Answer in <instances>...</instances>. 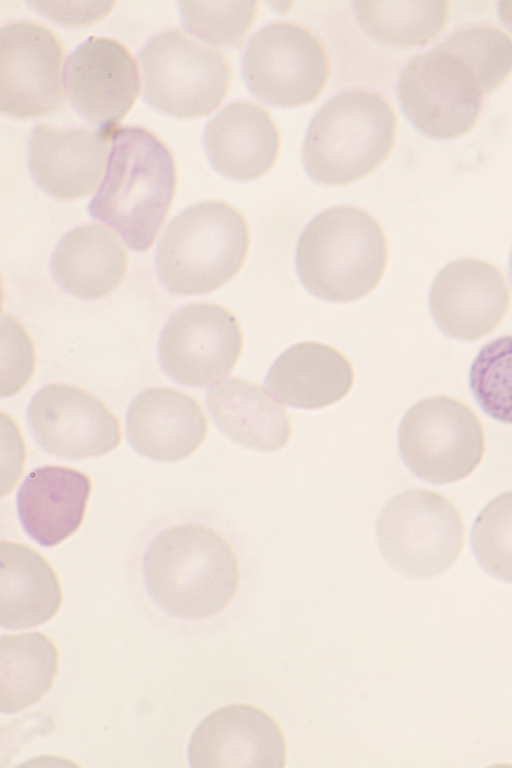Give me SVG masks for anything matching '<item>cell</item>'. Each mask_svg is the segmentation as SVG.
Wrapping results in <instances>:
<instances>
[{"label":"cell","mask_w":512,"mask_h":768,"mask_svg":"<svg viewBox=\"0 0 512 768\" xmlns=\"http://www.w3.org/2000/svg\"><path fill=\"white\" fill-rule=\"evenodd\" d=\"M104 179L88 212L115 228L127 246L144 252L152 246L172 204L176 166L170 149L140 126L112 130Z\"/></svg>","instance_id":"cell-1"},{"label":"cell","mask_w":512,"mask_h":768,"mask_svg":"<svg viewBox=\"0 0 512 768\" xmlns=\"http://www.w3.org/2000/svg\"><path fill=\"white\" fill-rule=\"evenodd\" d=\"M144 581L154 602L173 616L203 619L216 615L239 586L237 558L214 530L196 524L160 533L143 560Z\"/></svg>","instance_id":"cell-2"},{"label":"cell","mask_w":512,"mask_h":768,"mask_svg":"<svg viewBox=\"0 0 512 768\" xmlns=\"http://www.w3.org/2000/svg\"><path fill=\"white\" fill-rule=\"evenodd\" d=\"M388 259L385 234L367 211L330 207L302 230L295 252L298 278L313 296L332 303L358 300L379 284Z\"/></svg>","instance_id":"cell-3"},{"label":"cell","mask_w":512,"mask_h":768,"mask_svg":"<svg viewBox=\"0 0 512 768\" xmlns=\"http://www.w3.org/2000/svg\"><path fill=\"white\" fill-rule=\"evenodd\" d=\"M245 217L217 200L183 209L157 243L158 278L173 294L202 295L220 288L242 268L249 251Z\"/></svg>","instance_id":"cell-4"},{"label":"cell","mask_w":512,"mask_h":768,"mask_svg":"<svg viewBox=\"0 0 512 768\" xmlns=\"http://www.w3.org/2000/svg\"><path fill=\"white\" fill-rule=\"evenodd\" d=\"M397 119L379 93L352 89L326 101L312 118L303 143L308 176L325 185L356 181L391 152Z\"/></svg>","instance_id":"cell-5"},{"label":"cell","mask_w":512,"mask_h":768,"mask_svg":"<svg viewBox=\"0 0 512 768\" xmlns=\"http://www.w3.org/2000/svg\"><path fill=\"white\" fill-rule=\"evenodd\" d=\"M143 100L167 115L198 118L227 94L231 69L222 51L174 28L157 33L139 52Z\"/></svg>","instance_id":"cell-6"},{"label":"cell","mask_w":512,"mask_h":768,"mask_svg":"<svg viewBox=\"0 0 512 768\" xmlns=\"http://www.w3.org/2000/svg\"><path fill=\"white\" fill-rule=\"evenodd\" d=\"M377 539L387 562L401 574L430 578L458 559L464 525L453 504L427 489H410L392 497L377 521Z\"/></svg>","instance_id":"cell-7"},{"label":"cell","mask_w":512,"mask_h":768,"mask_svg":"<svg viewBox=\"0 0 512 768\" xmlns=\"http://www.w3.org/2000/svg\"><path fill=\"white\" fill-rule=\"evenodd\" d=\"M397 437L404 464L431 484L466 478L480 464L485 450L477 414L447 396H431L412 405L399 424Z\"/></svg>","instance_id":"cell-8"},{"label":"cell","mask_w":512,"mask_h":768,"mask_svg":"<svg viewBox=\"0 0 512 768\" xmlns=\"http://www.w3.org/2000/svg\"><path fill=\"white\" fill-rule=\"evenodd\" d=\"M483 88L472 69L438 44L413 57L398 83L401 109L424 135L459 138L477 123Z\"/></svg>","instance_id":"cell-9"},{"label":"cell","mask_w":512,"mask_h":768,"mask_svg":"<svg viewBox=\"0 0 512 768\" xmlns=\"http://www.w3.org/2000/svg\"><path fill=\"white\" fill-rule=\"evenodd\" d=\"M242 75L250 92L277 107L312 102L329 76V61L320 40L302 25L271 22L248 41Z\"/></svg>","instance_id":"cell-10"},{"label":"cell","mask_w":512,"mask_h":768,"mask_svg":"<svg viewBox=\"0 0 512 768\" xmlns=\"http://www.w3.org/2000/svg\"><path fill=\"white\" fill-rule=\"evenodd\" d=\"M242 346L235 315L218 304L195 302L179 308L165 323L158 359L163 372L178 384L205 387L233 370Z\"/></svg>","instance_id":"cell-11"},{"label":"cell","mask_w":512,"mask_h":768,"mask_svg":"<svg viewBox=\"0 0 512 768\" xmlns=\"http://www.w3.org/2000/svg\"><path fill=\"white\" fill-rule=\"evenodd\" d=\"M63 47L48 27L16 21L0 29V108L21 118L43 117L64 108Z\"/></svg>","instance_id":"cell-12"},{"label":"cell","mask_w":512,"mask_h":768,"mask_svg":"<svg viewBox=\"0 0 512 768\" xmlns=\"http://www.w3.org/2000/svg\"><path fill=\"white\" fill-rule=\"evenodd\" d=\"M30 431L45 452L68 459L101 456L121 440L118 418L97 397L67 384L39 389L27 407Z\"/></svg>","instance_id":"cell-13"},{"label":"cell","mask_w":512,"mask_h":768,"mask_svg":"<svg viewBox=\"0 0 512 768\" xmlns=\"http://www.w3.org/2000/svg\"><path fill=\"white\" fill-rule=\"evenodd\" d=\"M64 84L71 106L84 120L113 129L138 97L137 62L122 43L90 36L68 55Z\"/></svg>","instance_id":"cell-14"},{"label":"cell","mask_w":512,"mask_h":768,"mask_svg":"<svg viewBox=\"0 0 512 768\" xmlns=\"http://www.w3.org/2000/svg\"><path fill=\"white\" fill-rule=\"evenodd\" d=\"M509 304L510 289L502 272L476 258L447 264L429 293V308L437 327L449 337L467 341L491 333Z\"/></svg>","instance_id":"cell-15"},{"label":"cell","mask_w":512,"mask_h":768,"mask_svg":"<svg viewBox=\"0 0 512 768\" xmlns=\"http://www.w3.org/2000/svg\"><path fill=\"white\" fill-rule=\"evenodd\" d=\"M188 760L193 768H281L286 760L284 735L274 718L247 704L221 707L194 730Z\"/></svg>","instance_id":"cell-16"},{"label":"cell","mask_w":512,"mask_h":768,"mask_svg":"<svg viewBox=\"0 0 512 768\" xmlns=\"http://www.w3.org/2000/svg\"><path fill=\"white\" fill-rule=\"evenodd\" d=\"M112 130L35 125L28 145V167L35 184L61 200L93 193L103 174Z\"/></svg>","instance_id":"cell-17"},{"label":"cell","mask_w":512,"mask_h":768,"mask_svg":"<svg viewBox=\"0 0 512 768\" xmlns=\"http://www.w3.org/2000/svg\"><path fill=\"white\" fill-rule=\"evenodd\" d=\"M208 423L199 403L170 387L138 394L126 412L127 439L141 456L174 462L192 454L204 441Z\"/></svg>","instance_id":"cell-18"},{"label":"cell","mask_w":512,"mask_h":768,"mask_svg":"<svg viewBox=\"0 0 512 768\" xmlns=\"http://www.w3.org/2000/svg\"><path fill=\"white\" fill-rule=\"evenodd\" d=\"M203 141L212 167L238 181L267 173L280 149V134L270 114L242 99L230 102L207 122Z\"/></svg>","instance_id":"cell-19"},{"label":"cell","mask_w":512,"mask_h":768,"mask_svg":"<svg viewBox=\"0 0 512 768\" xmlns=\"http://www.w3.org/2000/svg\"><path fill=\"white\" fill-rule=\"evenodd\" d=\"M90 493V478L78 470L55 465L35 468L16 495L23 529L41 546L58 545L82 524Z\"/></svg>","instance_id":"cell-20"},{"label":"cell","mask_w":512,"mask_h":768,"mask_svg":"<svg viewBox=\"0 0 512 768\" xmlns=\"http://www.w3.org/2000/svg\"><path fill=\"white\" fill-rule=\"evenodd\" d=\"M354 382L351 362L332 346L316 341L296 343L274 361L264 380L283 403L319 409L344 398Z\"/></svg>","instance_id":"cell-21"},{"label":"cell","mask_w":512,"mask_h":768,"mask_svg":"<svg viewBox=\"0 0 512 768\" xmlns=\"http://www.w3.org/2000/svg\"><path fill=\"white\" fill-rule=\"evenodd\" d=\"M126 269L127 253L121 238L98 223L67 232L51 257V272L57 284L85 300L109 295L122 282Z\"/></svg>","instance_id":"cell-22"},{"label":"cell","mask_w":512,"mask_h":768,"mask_svg":"<svg viewBox=\"0 0 512 768\" xmlns=\"http://www.w3.org/2000/svg\"><path fill=\"white\" fill-rule=\"evenodd\" d=\"M206 405L217 427L244 447L273 452L290 439L286 409L254 383L227 378L207 391Z\"/></svg>","instance_id":"cell-23"},{"label":"cell","mask_w":512,"mask_h":768,"mask_svg":"<svg viewBox=\"0 0 512 768\" xmlns=\"http://www.w3.org/2000/svg\"><path fill=\"white\" fill-rule=\"evenodd\" d=\"M62 603L58 577L47 560L28 546L0 544V624L22 630L50 620Z\"/></svg>","instance_id":"cell-24"},{"label":"cell","mask_w":512,"mask_h":768,"mask_svg":"<svg viewBox=\"0 0 512 768\" xmlns=\"http://www.w3.org/2000/svg\"><path fill=\"white\" fill-rule=\"evenodd\" d=\"M58 670V650L40 632L2 635L0 639V710L14 714L50 690Z\"/></svg>","instance_id":"cell-25"},{"label":"cell","mask_w":512,"mask_h":768,"mask_svg":"<svg viewBox=\"0 0 512 768\" xmlns=\"http://www.w3.org/2000/svg\"><path fill=\"white\" fill-rule=\"evenodd\" d=\"M362 29L380 43L422 47L445 29L449 3L445 0L354 1Z\"/></svg>","instance_id":"cell-26"},{"label":"cell","mask_w":512,"mask_h":768,"mask_svg":"<svg viewBox=\"0 0 512 768\" xmlns=\"http://www.w3.org/2000/svg\"><path fill=\"white\" fill-rule=\"evenodd\" d=\"M438 45L472 69L485 95L495 91L512 73V37L498 27L461 28Z\"/></svg>","instance_id":"cell-27"},{"label":"cell","mask_w":512,"mask_h":768,"mask_svg":"<svg viewBox=\"0 0 512 768\" xmlns=\"http://www.w3.org/2000/svg\"><path fill=\"white\" fill-rule=\"evenodd\" d=\"M469 386L485 414L512 424V335L497 337L480 349L469 370Z\"/></svg>","instance_id":"cell-28"},{"label":"cell","mask_w":512,"mask_h":768,"mask_svg":"<svg viewBox=\"0 0 512 768\" xmlns=\"http://www.w3.org/2000/svg\"><path fill=\"white\" fill-rule=\"evenodd\" d=\"M183 25L212 44L239 48L254 23L257 1H179Z\"/></svg>","instance_id":"cell-29"},{"label":"cell","mask_w":512,"mask_h":768,"mask_svg":"<svg viewBox=\"0 0 512 768\" xmlns=\"http://www.w3.org/2000/svg\"><path fill=\"white\" fill-rule=\"evenodd\" d=\"M471 547L491 576L512 583V491L491 500L474 521Z\"/></svg>","instance_id":"cell-30"},{"label":"cell","mask_w":512,"mask_h":768,"mask_svg":"<svg viewBox=\"0 0 512 768\" xmlns=\"http://www.w3.org/2000/svg\"><path fill=\"white\" fill-rule=\"evenodd\" d=\"M40 13L65 25H86L103 17L114 2H32Z\"/></svg>","instance_id":"cell-31"},{"label":"cell","mask_w":512,"mask_h":768,"mask_svg":"<svg viewBox=\"0 0 512 768\" xmlns=\"http://www.w3.org/2000/svg\"><path fill=\"white\" fill-rule=\"evenodd\" d=\"M498 13L505 26L512 30V1H501L498 5Z\"/></svg>","instance_id":"cell-32"},{"label":"cell","mask_w":512,"mask_h":768,"mask_svg":"<svg viewBox=\"0 0 512 768\" xmlns=\"http://www.w3.org/2000/svg\"><path fill=\"white\" fill-rule=\"evenodd\" d=\"M509 274H510V278H511V282H512V252H511V256H510V260H509Z\"/></svg>","instance_id":"cell-33"}]
</instances>
